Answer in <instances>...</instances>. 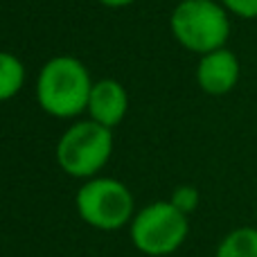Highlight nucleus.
I'll list each match as a JSON object with an SVG mask.
<instances>
[{
  "label": "nucleus",
  "mask_w": 257,
  "mask_h": 257,
  "mask_svg": "<svg viewBox=\"0 0 257 257\" xmlns=\"http://www.w3.org/2000/svg\"><path fill=\"white\" fill-rule=\"evenodd\" d=\"M230 16L241 21H257V0H219Z\"/></svg>",
  "instance_id": "obj_11"
},
{
  "label": "nucleus",
  "mask_w": 257,
  "mask_h": 257,
  "mask_svg": "<svg viewBox=\"0 0 257 257\" xmlns=\"http://www.w3.org/2000/svg\"><path fill=\"white\" fill-rule=\"evenodd\" d=\"M196 84L210 97H223L232 93L241 79V61L230 48H219L199 57L196 63Z\"/></svg>",
  "instance_id": "obj_6"
},
{
  "label": "nucleus",
  "mask_w": 257,
  "mask_h": 257,
  "mask_svg": "<svg viewBox=\"0 0 257 257\" xmlns=\"http://www.w3.org/2000/svg\"><path fill=\"white\" fill-rule=\"evenodd\" d=\"M88 117L106 128H115L128 113L126 88L117 79H97L88 97Z\"/></svg>",
  "instance_id": "obj_7"
},
{
  "label": "nucleus",
  "mask_w": 257,
  "mask_h": 257,
  "mask_svg": "<svg viewBox=\"0 0 257 257\" xmlns=\"http://www.w3.org/2000/svg\"><path fill=\"white\" fill-rule=\"evenodd\" d=\"M99 5H104V7H111V9H122V7H128V5H133L136 0H97Z\"/></svg>",
  "instance_id": "obj_12"
},
{
  "label": "nucleus",
  "mask_w": 257,
  "mask_h": 257,
  "mask_svg": "<svg viewBox=\"0 0 257 257\" xmlns=\"http://www.w3.org/2000/svg\"><path fill=\"white\" fill-rule=\"evenodd\" d=\"M190 235V217L172 201H154L140 208L128 223L133 248L147 257H167L176 253Z\"/></svg>",
  "instance_id": "obj_5"
},
{
  "label": "nucleus",
  "mask_w": 257,
  "mask_h": 257,
  "mask_svg": "<svg viewBox=\"0 0 257 257\" xmlns=\"http://www.w3.org/2000/svg\"><path fill=\"white\" fill-rule=\"evenodd\" d=\"M214 257H257V226H239L226 232Z\"/></svg>",
  "instance_id": "obj_8"
},
{
  "label": "nucleus",
  "mask_w": 257,
  "mask_h": 257,
  "mask_svg": "<svg viewBox=\"0 0 257 257\" xmlns=\"http://www.w3.org/2000/svg\"><path fill=\"white\" fill-rule=\"evenodd\" d=\"M93 77L81 59L57 54L41 66L36 77V102L57 120H77L88 108Z\"/></svg>",
  "instance_id": "obj_1"
},
{
  "label": "nucleus",
  "mask_w": 257,
  "mask_h": 257,
  "mask_svg": "<svg viewBox=\"0 0 257 257\" xmlns=\"http://www.w3.org/2000/svg\"><path fill=\"white\" fill-rule=\"evenodd\" d=\"M75 208L86 226L102 232L128 228L138 212L131 190L117 178L102 174L81 183L75 194Z\"/></svg>",
  "instance_id": "obj_4"
},
{
  "label": "nucleus",
  "mask_w": 257,
  "mask_h": 257,
  "mask_svg": "<svg viewBox=\"0 0 257 257\" xmlns=\"http://www.w3.org/2000/svg\"><path fill=\"white\" fill-rule=\"evenodd\" d=\"M113 156V128L90 117L75 120L57 142V165L63 174L88 181L102 174Z\"/></svg>",
  "instance_id": "obj_3"
},
{
  "label": "nucleus",
  "mask_w": 257,
  "mask_h": 257,
  "mask_svg": "<svg viewBox=\"0 0 257 257\" xmlns=\"http://www.w3.org/2000/svg\"><path fill=\"white\" fill-rule=\"evenodd\" d=\"M27 79L25 63L14 52L0 50V102H9L23 90Z\"/></svg>",
  "instance_id": "obj_9"
},
{
  "label": "nucleus",
  "mask_w": 257,
  "mask_h": 257,
  "mask_svg": "<svg viewBox=\"0 0 257 257\" xmlns=\"http://www.w3.org/2000/svg\"><path fill=\"white\" fill-rule=\"evenodd\" d=\"M169 201H172V203L176 205L183 214H187V217H190V214L196 212V208H199L201 194H199V190H196L194 185H178L176 190L172 192Z\"/></svg>",
  "instance_id": "obj_10"
},
{
  "label": "nucleus",
  "mask_w": 257,
  "mask_h": 257,
  "mask_svg": "<svg viewBox=\"0 0 257 257\" xmlns=\"http://www.w3.org/2000/svg\"><path fill=\"white\" fill-rule=\"evenodd\" d=\"M169 32L181 48L203 57L228 48L230 14L219 0H178L169 14Z\"/></svg>",
  "instance_id": "obj_2"
}]
</instances>
